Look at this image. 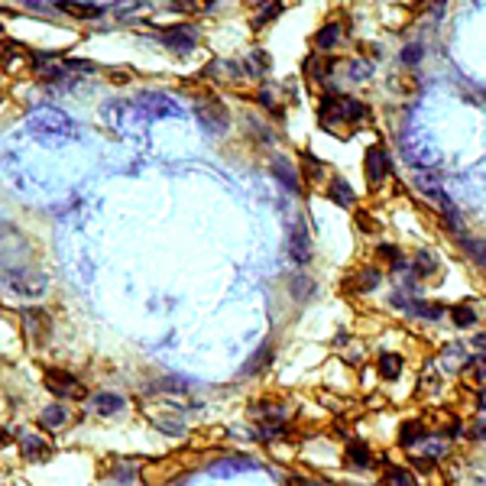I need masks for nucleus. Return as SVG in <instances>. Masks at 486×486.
<instances>
[{"instance_id":"nucleus-42","label":"nucleus","mask_w":486,"mask_h":486,"mask_svg":"<svg viewBox=\"0 0 486 486\" xmlns=\"http://www.w3.org/2000/svg\"><path fill=\"white\" fill-rule=\"evenodd\" d=\"M473 347L486 350V331H483V334H477V337H473Z\"/></svg>"},{"instance_id":"nucleus-26","label":"nucleus","mask_w":486,"mask_h":486,"mask_svg":"<svg viewBox=\"0 0 486 486\" xmlns=\"http://www.w3.org/2000/svg\"><path fill=\"white\" fill-rule=\"evenodd\" d=\"M140 463H133V460H120V463H114V470H111V477L117 480V483H133V480H140Z\"/></svg>"},{"instance_id":"nucleus-16","label":"nucleus","mask_w":486,"mask_h":486,"mask_svg":"<svg viewBox=\"0 0 486 486\" xmlns=\"http://www.w3.org/2000/svg\"><path fill=\"white\" fill-rule=\"evenodd\" d=\"M273 175L279 179L286 188L295 195V191H302V179H298V166L292 159H286V156H276L273 159Z\"/></svg>"},{"instance_id":"nucleus-5","label":"nucleus","mask_w":486,"mask_h":486,"mask_svg":"<svg viewBox=\"0 0 486 486\" xmlns=\"http://www.w3.org/2000/svg\"><path fill=\"white\" fill-rule=\"evenodd\" d=\"M20 324H23V334L30 344H46L49 334H52V315L46 308H23L20 315Z\"/></svg>"},{"instance_id":"nucleus-39","label":"nucleus","mask_w":486,"mask_h":486,"mask_svg":"<svg viewBox=\"0 0 486 486\" xmlns=\"http://www.w3.org/2000/svg\"><path fill=\"white\" fill-rule=\"evenodd\" d=\"M470 438L473 441H486V418H480V422H473L470 425Z\"/></svg>"},{"instance_id":"nucleus-10","label":"nucleus","mask_w":486,"mask_h":486,"mask_svg":"<svg viewBox=\"0 0 486 486\" xmlns=\"http://www.w3.org/2000/svg\"><path fill=\"white\" fill-rule=\"evenodd\" d=\"M88 405H91V412L98 418H114V415H120V412H127V395L101 389V392L88 395Z\"/></svg>"},{"instance_id":"nucleus-40","label":"nucleus","mask_w":486,"mask_h":486,"mask_svg":"<svg viewBox=\"0 0 486 486\" xmlns=\"http://www.w3.org/2000/svg\"><path fill=\"white\" fill-rule=\"evenodd\" d=\"M467 370H477V376H483V380H486V357H480V360H467L463 373H467Z\"/></svg>"},{"instance_id":"nucleus-30","label":"nucleus","mask_w":486,"mask_h":486,"mask_svg":"<svg viewBox=\"0 0 486 486\" xmlns=\"http://www.w3.org/2000/svg\"><path fill=\"white\" fill-rule=\"evenodd\" d=\"M463 253L477 263V266H486V240H473V237H463Z\"/></svg>"},{"instance_id":"nucleus-41","label":"nucleus","mask_w":486,"mask_h":486,"mask_svg":"<svg viewBox=\"0 0 486 486\" xmlns=\"http://www.w3.org/2000/svg\"><path fill=\"white\" fill-rule=\"evenodd\" d=\"M10 441H13V434H10V428H7V425H4V428H0V451L7 448Z\"/></svg>"},{"instance_id":"nucleus-45","label":"nucleus","mask_w":486,"mask_h":486,"mask_svg":"<svg viewBox=\"0 0 486 486\" xmlns=\"http://www.w3.org/2000/svg\"><path fill=\"white\" fill-rule=\"evenodd\" d=\"M0 104H4V91H0Z\"/></svg>"},{"instance_id":"nucleus-27","label":"nucleus","mask_w":486,"mask_h":486,"mask_svg":"<svg viewBox=\"0 0 486 486\" xmlns=\"http://www.w3.org/2000/svg\"><path fill=\"white\" fill-rule=\"evenodd\" d=\"M269 357H273V350H269V347H259L256 354H253V357L247 360V363H243V373H240V376H256V370H266V366H269Z\"/></svg>"},{"instance_id":"nucleus-3","label":"nucleus","mask_w":486,"mask_h":486,"mask_svg":"<svg viewBox=\"0 0 486 486\" xmlns=\"http://www.w3.org/2000/svg\"><path fill=\"white\" fill-rule=\"evenodd\" d=\"M156 43H159L162 49H169L172 55H188L191 49L201 43V30L191 23L162 26V30H156Z\"/></svg>"},{"instance_id":"nucleus-44","label":"nucleus","mask_w":486,"mask_h":486,"mask_svg":"<svg viewBox=\"0 0 486 486\" xmlns=\"http://www.w3.org/2000/svg\"><path fill=\"white\" fill-rule=\"evenodd\" d=\"M480 409H486V389L480 392Z\"/></svg>"},{"instance_id":"nucleus-36","label":"nucleus","mask_w":486,"mask_h":486,"mask_svg":"<svg viewBox=\"0 0 486 486\" xmlns=\"http://www.w3.org/2000/svg\"><path fill=\"white\" fill-rule=\"evenodd\" d=\"M350 78H357V81H366V78L373 75V65L370 62H360V59H350Z\"/></svg>"},{"instance_id":"nucleus-21","label":"nucleus","mask_w":486,"mask_h":486,"mask_svg":"<svg viewBox=\"0 0 486 486\" xmlns=\"http://www.w3.org/2000/svg\"><path fill=\"white\" fill-rule=\"evenodd\" d=\"M282 7H286V4H282V0H263V4H256V13H253V30H263V26H269L276 20V16L282 13Z\"/></svg>"},{"instance_id":"nucleus-25","label":"nucleus","mask_w":486,"mask_h":486,"mask_svg":"<svg viewBox=\"0 0 486 486\" xmlns=\"http://www.w3.org/2000/svg\"><path fill=\"white\" fill-rule=\"evenodd\" d=\"M217 0H175L172 7L179 13H188V16H201V13H211Z\"/></svg>"},{"instance_id":"nucleus-32","label":"nucleus","mask_w":486,"mask_h":486,"mask_svg":"<svg viewBox=\"0 0 486 486\" xmlns=\"http://www.w3.org/2000/svg\"><path fill=\"white\" fill-rule=\"evenodd\" d=\"M409 315H415V318H441L444 315V308L441 305H425V302H409V308H405Z\"/></svg>"},{"instance_id":"nucleus-13","label":"nucleus","mask_w":486,"mask_h":486,"mask_svg":"<svg viewBox=\"0 0 486 486\" xmlns=\"http://www.w3.org/2000/svg\"><path fill=\"white\" fill-rule=\"evenodd\" d=\"M55 13L69 16V20H78V23H94L107 10L98 7V4H84V0H59V4H55Z\"/></svg>"},{"instance_id":"nucleus-20","label":"nucleus","mask_w":486,"mask_h":486,"mask_svg":"<svg viewBox=\"0 0 486 486\" xmlns=\"http://www.w3.org/2000/svg\"><path fill=\"white\" fill-rule=\"evenodd\" d=\"M344 460H347L354 470H363V467H370V463H373L370 444H363V441H350L347 451H344Z\"/></svg>"},{"instance_id":"nucleus-38","label":"nucleus","mask_w":486,"mask_h":486,"mask_svg":"<svg viewBox=\"0 0 486 486\" xmlns=\"http://www.w3.org/2000/svg\"><path fill=\"white\" fill-rule=\"evenodd\" d=\"M418 59H422V46H405L402 49V62H405V65H415Z\"/></svg>"},{"instance_id":"nucleus-35","label":"nucleus","mask_w":486,"mask_h":486,"mask_svg":"<svg viewBox=\"0 0 486 486\" xmlns=\"http://www.w3.org/2000/svg\"><path fill=\"white\" fill-rule=\"evenodd\" d=\"M104 78H107L111 84H130L133 78H137V72H133V69H107Z\"/></svg>"},{"instance_id":"nucleus-1","label":"nucleus","mask_w":486,"mask_h":486,"mask_svg":"<svg viewBox=\"0 0 486 486\" xmlns=\"http://www.w3.org/2000/svg\"><path fill=\"white\" fill-rule=\"evenodd\" d=\"M43 386H46V392L52 395V399H65V402H81V399H88V386H84L81 380H78V373L65 370V366H46V373H43Z\"/></svg>"},{"instance_id":"nucleus-8","label":"nucleus","mask_w":486,"mask_h":486,"mask_svg":"<svg viewBox=\"0 0 486 486\" xmlns=\"http://www.w3.org/2000/svg\"><path fill=\"white\" fill-rule=\"evenodd\" d=\"M52 454H55L52 441H49L43 431H26V434H20V457H23L26 463H46Z\"/></svg>"},{"instance_id":"nucleus-7","label":"nucleus","mask_w":486,"mask_h":486,"mask_svg":"<svg viewBox=\"0 0 486 486\" xmlns=\"http://www.w3.org/2000/svg\"><path fill=\"white\" fill-rule=\"evenodd\" d=\"M286 250H289L292 263L305 266V263H312V234H308V224L302 217L292 220L289 227V243H286Z\"/></svg>"},{"instance_id":"nucleus-24","label":"nucleus","mask_w":486,"mask_h":486,"mask_svg":"<svg viewBox=\"0 0 486 486\" xmlns=\"http://www.w3.org/2000/svg\"><path fill=\"white\" fill-rule=\"evenodd\" d=\"M321 175H324L321 162L315 159V156H308V152H305V156H302V166H298V179H302V185H315V182H321Z\"/></svg>"},{"instance_id":"nucleus-19","label":"nucleus","mask_w":486,"mask_h":486,"mask_svg":"<svg viewBox=\"0 0 486 486\" xmlns=\"http://www.w3.org/2000/svg\"><path fill=\"white\" fill-rule=\"evenodd\" d=\"M327 198H331L334 205H341V208H354V205H357V191L350 188L341 175L327 179Z\"/></svg>"},{"instance_id":"nucleus-33","label":"nucleus","mask_w":486,"mask_h":486,"mask_svg":"<svg viewBox=\"0 0 486 486\" xmlns=\"http://www.w3.org/2000/svg\"><path fill=\"white\" fill-rule=\"evenodd\" d=\"M451 321H454L457 327H473L477 312H473V308H467V305H454V308H451Z\"/></svg>"},{"instance_id":"nucleus-17","label":"nucleus","mask_w":486,"mask_h":486,"mask_svg":"<svg viewBox=\"0 0 486 486\" xmlns=\"http://www.w3.org/2000/svg\"><path fill=\"white\" fill-rule=\"evenodd\" d=\"M341 39H344V26L341 23H324L312 36V46H315V52H331V49L341 46Z\"/></svg>"},{"instance_id":"nucleus-43","label":"nucleus","mask_w":486,"mask_h":486,"mask_svg":"<svg viewBox=\"0 0 486 486\" xmlns=\"http://www.w3.org/2000/svg\"><path fill=\"white\" fill-rule=\"evenodd\" d=\"M0 46H7V26H4V20H0Z\"/></svg>"},{"instance_id":"nucleus-9","label":"nucleus","mask_w":486,"mask_h":486,"mask_svg":"<svg viewBox=\"0 0 486 486\" xmlns=\"http://www.w3.org/2000/svg\"><path fill=\"white\" fill-rule=\"evenodd\" d=\"M201 78H205L211 88L214 84H234V81H240L243 78V65L240 62H234V59H214V62H208L205 65Z\"/></svg>"},{"instance_id":"nucleus-6","label":"nucleus","mask_w":486,"mask_h":486,"mask_svg":"<svg viewBox=\"0 0 486 486\" xmlns=\"http://www.w3.org/2000/svg\"><path fill=\"white\" fill-rule=\"evenodd\" d=\"M72 422H75V415H72V409L65 402H49V405H43L36 415V425L43 434H59V431H65Z\"/></svg>"},{"instance_id":"nucleus-2","label":"nucleus","mask_w":486,"mask_h":486,"mask_svg":"<svg viewBox=\"0 0 486 486\" xmlns=\"http://www.w3.org/2000/svg\"><path fill=\"white\" fill-rule=\"evenodd\" d=\"M4 282H7L16 295H23V298H43V295H46V289H49L46 273H43V269H36V266L7 269V273H4Z\"/></svg>"},{"instance_id":"nucleus-18","label":"nucleus","mask_w":486,"mask_h":486,"mask_svg":"<svg viewBox=\"0 0 486 486\" xmlns=\"http://www.w3.org/2000/svg\"><path fill=\"white\" fill-rule=\"evenodd\" d=\"M240 65H243V75H250V78H266L269 69H273L266 49H250V55H247Z\"/></svg>"},{"instance_id":"nucleus-15","label":"nucleus","mask_w":486,"mask_h":486,"mask_svg":"<svg viewBox=\"0 0 486 486\" xmlns=\"http://www.w3.org/2000/svg\"><path fill=\"white\" fill-rule=\"evenodd\" d=\"M337 72V59H331V55H308V62H305V75L312 78V81L324 84L327 88V78Z\"/></svg>"},{"instance_id":"nucleus-12","label":"nucleus","mask_w":486,"mask_h":486,"mask_svg":"<svg viewBox=\"0 0 486 486\" xmlns=\"http://www.w3.org/2000/svg\"><path fill=\"white\" fill-rule=\"evenodd\" d=\"M250 415L256 418L259 425H286L289 405L282 402V399H259V402L250 405Z\"/></svg>"},{"instance_id":"nucleus-31","label":"nucleus","mask_w":486,"mask_h":486,"mask_svg":"<svg viewBox=\"0 0 486 486\" xmlns=\"http://www.w3.org/2000/svg\"><path fill=\"white\" fill-rule=\"evenodd\" d=\"M292 295H295L298 302H308V298L315 295V282H312V276H295V279H292Z\"/></svg>"},{"instance_id":"nucleus-11","label":"nucleus","mask_w":486,"mask_h":486,"mask_svg":"<svg viewBox=\"0 0 486 486\" xmlns=\"http://www.w3.org/2000/svg\"><path fill=\"white\" fill-rule=\"evenodd\" d=\"M363 172H366V182L376 188L389 179V152L383 146H370L363 156Z\"/></svg>"},{"instance_id":"nucleus-23","label":"nucleus","mask_w":486,"mask_h":486,"mask_svg":"<svg viewBox=\"0 0 486 486\" xmlns=\"http://www.w3.org/2000/svg\"><path fill=\"white\" fill-rule=\"evenodd\" d=\"M412 266H415V276H422V279H428V276H434L441 269V259L434 256L431 250H418L415 259H412Z\"/></svg>"},{"instance_id":"nucleus-29","label":"nucleus","mask_w":486,"mask_h":486,"mask_svg":"<svg viewBox=\"0 0 486 486\" xmlns=\"http://www.w3.org/2000/svg\"><path fill=\"white\" fill-rule=\"evenodd\" d=\"M383 486H415V477L409 470H402V467H389L383 473Z\"/></svg>"},{"instance_id":"nucleus-14","label":"nucleus","mask_w":486,"mask_h":486,"mask_svg":"<svg viewBox=\"0 0 486 486\" xmlns=\"http://www.w3.org/2000/svg\"><path fill=\"white\" fill-rule=\"evenodd\" d=\"M380 282H383V273L376 266H360L347 276L344 292H347V295H366V292H373Z\"/></svg>"},{"instance_id":"nucleus-28","label":"nucleus","mask_w":486,"mask_h":486,"mask_svg":"<svg viewBox=\"0 0 486 486\" xmlns=\"http://www.w3.org/2000/svg\"><path fill=\"white\" fill-rule=\"evenodd\" d=\"M380 376L383 380H399L402 376V357L399 354H386L380 360Z\"/></svg>"},{"instance_id":"nucleus-22","label":"nucleus","mask_w":486,"mask_h":486,"mask_svg":"<svg viewBox=\"0 0 486 486\" xmlns=\"http://www.w3.org/2000/svg\"><path fill=\"white\" fill-rule=\"evenodd\" d=\"M428 438V428H425V422H402V428H399V444L402 448H415V444H422V441Z\"/></svg>"},{"instance_id":"nucleus-37","label":"nucleus","mask_w":486,"mask_h":486,"mask_svg":"<svg viewBox=\"0 0 486 486\" xmlns=\"http://www.w3.org/2000/svg\"><path fill=\"white\" fill-rule=\"evenodd\" d=\"M286 486H318L312 477H305V473H286Z\"/></svg>"},{"instance_id":"nucleus-34","label":"nucleus","mask_w":486,"mask_h":486,"mask_svg":"<svg viewBox=\"0 0 486 486\" xmlns=\"http://www.w3.org/2000/svg\"><path fill=\"white\" fill-rule=\"evenodd\" d=\"M354 224H357V230H363V234H380V220H373L370 211H357L354 214Z\"/></svg>"},{"instance_id":"nucleus-4","label":"nucleus","mask_w":486,"mask_h":486,"mask_svg":"<svg viewBox=\"0 0 486 486\" xmlns=\"http://www.w3.org/2000/svg\"><path fill=\"white\" fill-rule=\"evenodd\" d=\"M195 111H198V120L205 123L211 133H224V130L230 127V111L227 104L217 98V94H205V98L195 101Z\"/></svg>"}]
</instances>
